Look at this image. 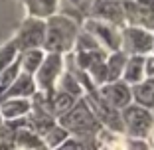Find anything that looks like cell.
Here are the masks:
<instances>
[{"mask_svg":"<svg viewBox=\"0 0 154 150\" xmlns=\"http://www.w3.org/2000/svg\"><path fill=\"white\" fill-rule=\"evenodd\" d=\"M127 57H128V55L125 54L122 50L107 54V59H105V77H107V83L121 81V79H122V71H125Z\"/></svg>","mask_w":154,"mask_h":150,"instance_id":"5bb4252c","label":"cell"},{"mask_svg":"<svg viewBox=\"0 0 154 150\" xmlns=\"http://www.w3.org/2000/svg\"><path fill=\"white\" fill-rule=\"evenodd\" d=\"M95 0H59V8L57 14L61 16H67L73 22H77L81 26L91 14V6H93Z\"/></svg>","mask_w":154,"mask_h":150,"instance_id":"30bf717a","label":"cell"},{"mask_svg":"<svg viewBox=\"0 0 154 150\" xmlns=\"http://www.w3.org/2000/svg\"><path fill=\"white\" fill-rule=\"evenodd\" d=\"M154 77V54L144 55V79Z\"/></svg>","mask_w":154,"mask_h":150,"instance_id":"cb8c5ba5","label":"cell"},{"mask_svg":"<svg viewBox=\"0 0 154 150\" xmlns=\"http://www.w3.org/2000/svg\"><path fill=\"white\" fill-rule=\"evenodd\" d=\"M121 124L122 132L131 138L148 140L150 130L154 127V113L150 109H144L140 105L131 103L128 107L121 111Z\"/></svg>","mask_w":154,"mask_h":150,"instance_id":"3957f363","label":"cell"},{"mask_svg":"<svg viewBox=\"0 0 154 150\" xmlns=\"http://www.w3.org/2000/svg\"><path fill=\"white\" fill-rule=\"evenodd\" d=\"M18 75H20V63H18V59H16L12 65H8L4 71H0V99L4 97V93L10 89V85L16 81Z\"/></svg>","mask_w":154,"mask_h":150,"instance_id":"44dd1931","label":"cell"},{"mask_svg":"<svg viewBox=\"0 0 154 150\" xmlns=\"http://www.w3.org/2000/svg\"><path fill=\"white\" fill-rule=\"evenodd\" d=\"M69 138V134H67V130H65L63 127H59L57 123L54 124V127L50 128V130L45 132L44 136H42V142H44V146L48 150H55L57 146H61L65 140Z\"/></svg>","mask_w":154,"mask_h":150,"instance_id":"ffe728a7","label":"cell"},{"mask_svg":"<svg viewBox=\"0 0 154 150\" xmlns=\"http://www.w3.org/2000/svg\"><path fill=\"white\" fill-rule=\"evenodd\" d=\"M81 28L95 38L97 44H99L107 54H111V51H121V28L119 26H113V24L97 20V18H87L85 22L81 24Z\"/></svg>","mask_w":154,"mask_h":150,"instance_id":"8992f818","label":"cell"},{"mask_svg":"<svg viewBox=\"0 0 154 150\" xmlns=\"http://www.w3.org/2000/svg\"><path fill=\"white\" fill-rule=\"evenodd\" d=\"M138 6H154V0H134Z\"/></svg>","mask_w":154,"mask_h":150,"instance_id":"484cf974","label":"cell"},{"mask_svg":"<svg viewBox=\"0 0 154 150\" xmlns=\"http://www.w3.org/2000/svg\"><path fill=\"white\" fill-rule=\"evenodd\" d=\"M65 71V57L59 54H45L40 69L34 73L38 91L42 93H51L55 89V83Z\"/></svg>","mask_w":154,"mask_h":150,"instance_id":"5b68a950","label":"cell"},{"mask_svg":"<svg viewBox=\"0 0 154 150\" xmlns=\"http://www.w3.org/2000/svg\"><path fill=\"white\" fill-rule=\"evenodd\" d=\"M45 57L44 50H28V51H20L18 54V63H20V71L28 73V75H34V73L40 69L42 61Z\"/></svg>","mask_w":154,"mask_h":150,"instance_id":"ac0fdd59","label":"cell"},{"mask_svg":"<svg viewBox=\"0 0 154 150\" xmlns=\"http://www.w3.org/2000/svg\"><path fill=\"white\" fill-rule=\"evenodd\" d=\"M148 144H150V146H154V127H152V130H150V136H148Z\"/></svg>","mask_w":154,"mask_h":150,"instance_id":"4316f807","label":"cell"},{"mask_svg":"<svg viewBox=\"0 0 154 150\" xmlns=\"http://www.w3.org/2000/svg\"><path fill=\"white\" fill-rule=\"evenodd\" d=\"M18 46V51L28 50H44V40H45V20L26 16L20 24L16 36L12 38Z\"/></svg>","mask_w":154,"mask_h":150,"instance_id":"277c9868","label":"cell"},{"mask_svg":"<svg viewBox=\"0 0 154 150\" xmlns=\"http://www.w3.org/2000/svg\"><path fill=\"white\" fill-rule=\"evenodd\" d=\"M97 91H99V95L103 97L105 103H109L111 107L117 109V111H122L125 107H128V105L132 103L131 85L125 83L122 79L121 81H113V83H105V85H101Z\"/></svg>","mask_w":154,"mask_h":150,"instance_id":"9c48e42d","label":"cell"},{"mask_svg":"<svg viewBox=\"0 0 154 150\" xmlns=\"http://www.w3.org/2000/svg\"><path fill=\"white\" fill-rule=\"evenodd\" d=\"M121 50L127 55L152 54V32L138 26L121 28Z\"/></svg>","mask_w":154,"mask_h":150,"instance_id":"52a82bcc","label":"cell"},{"mask_svg":"<svg viewBox=\"0 0 154 150\" xmlns=\"http://www.w3.org/2000/svg\"><path fill=\"white\" fill-rule=\"evenodd\" d=\"M81 26L73 22L67 16L54 14L45 20V40H44V51L45 54H59L67 55L75 47V40Z\"/></svg>","mask_w":154,"mask_h":150,"instance_id":"6da1fadb","label":"cell"},{"mask_svg":"<svg viewBox=\"0 0 154 150\" xmlns=\"http://www.w3.org/2000/svg\"><path fill=\"white\" fill-rule=\"evenodd\" d=\"M36 150H48V148H45V146H40V148H36Z\"/></svg>","mask_w":154,"mask_h":150,"instance_id":"f1b7e54d","label":"cell"},{"mask_svg":"<svg viewBox=\"0 0 154 150\" xmlns=\"http://www.w3.org/2000/svg\"><path fill=\"white\" fill-rule=\"evenodd\" d=\"M142 79H144V55H128L122 71V81L132 87Z\"/></svg>","mask_w":154,"mask_h":150,"instance_id":"9a60e30c","label":"cell"},{"mask_svg":"<svg viewBox=\"0 0 154 150\" xmlns=\"http://www.w3.org/2000/svg\"><path fill=\"white\" fill-rule=\"evenodd\" d=\"M150 150H154V146H150Z\"/></svg>","mask_w":154,"mask_h":150,"instance_id":"f546056e","label":"cell"},{"mask_svg":"<svg viewBox=\"0 0 154 150\" xmlns=\"http://www.w3.org/2000/svg\"><path fill=\"white\" fill-rule=\"evenodd\" d=\"M55 150H99L95 138H89V140H81V138H73L69 136L67 140L61 146H57Z\"/></svg>","mask_w":154,"mask_h":150,"instance_id":"603a6c76","label":"cell"},{"mask_svg":"<svg viewBox=\"0 0 154 150\" xmlns=\"http://www.w3.org/2000/svg\"><path fill=\"white\" fill-rule=\"evenodd\" d=\"M36 91H38V87H36V81H34V75H28V73L20 71V75L10 85V89L4 93L2 99H32L36 95Z\"/></svg>","mask_w":154,"mask_h":150,"instance_id":"7c38bea8","label":"cell"},{"mask_svg":"<svg viewBox=\"0 0 154 150\" xmlns=\"http://www.w3.org/2000/svg\"><path fill=\"white\" fill-rule=\"evenodd\" d=\"M89 18H97L103 22H109L113 26L125 28V0H95L91 6Z\"/></svg>","mask_w":154,"mask_h":150,"instance_id":"ba28073f","label":"cell"},{"mask_svg":"<svg viewBox=\"0 0 154 150\" xmlns=\"http://www.w3.org/2000/svg\"><path fill=\"white\" fill-rule=\"evenodd\" d=\"M152 113H154V109H152Z\"/></svg>","mask_w":154,"mask_h":150,"instance_id":"4dcf8cb0","label":"cell"},{"mask_svg":"<svg viewBox=\"0 0 154 150\" xmlns=\"http://www.w3.org/2000/svg\"><path fill=\"white\" fill-rule=\"evenodd\" d=\"M77 103L75 97L67 95V93H61V91H51L50 93V113L51 117L57 121L59 117H63L73 105Z\"/></svg>","mask_w":154,"mask_h":150,"instance_id":"e0dca14e","label":"cell"},{"mask_svg":"<svg viewBox=\"0 0 154 150\" xmlns=\"http://www.w3.org/2000/svg\"><path fill=\"white\" fill-rule=\"evenodd\" d=\"M152 54H154V32H152Z\"/></svg>","mask_w":154,"mask_h":150,"instance_id":"83f0119b","label":"cell"},{"mask_svg":"<svg viewBox=\"0 0 154 150\" xmlns=\"http://www.w3.org/2000/svg\"><path fill=\"white\" fill-rule=\"evenodd\" d=\"M131 93H132V103L134 105H140L144 109H154V77L148 79H142L140 83L131 87Z\"/></svg>","mask_w":154,"mask_h":150,"instance_id":"4fadbf2b","label":"cell"},{"mask_svg":"<svg viewBox=\"0 0 154 150\" xmlns=\"http://www.w3.org/2000/svg\"><path fill=\"white\" fill-rule=\"evenodd\" d=\"M18 46L14 40H8L4 46H0V71H4L8 65H12L18 59Z\"/></svg>","mask_w":154,"mask_h":150,"instance_id":"7402d4cb","label":"cell"},{"mask_svg":"<svg viewBox=\"0 0 154 150\" xmlns=\"http://www.w3.org/2000/svg\"><path fill=\"white\" fill-rule=\"evenodd\" d=\"M57 124L63 127L67 130L69 136L73 138H81V140H89V138H97L101 127V123L97 121V117L93 115L91 107L87 105V101L77 99V103L73 105L71 109L63 115V117L57 118Z\"/></svg>","mask_w":154,"mask_h":150,"instance_id":"7a4b0ae2","label":"cell"},{"mask_svg":"<svg viewBox=\"0 0 154 150\" xmlns=\"http://www.w3.org/2000/svg\"><path fill=\"white\" fill-rule=\"evenodd\" d=\"M54 91L67 93V95L75 97V99H81V97H83V87H81V83L77 81V77L73 75L71 71H67V69H65V71L61 73V77L57 79Z\"/></svg>","mask_w":154,"mask_h":150,"instance_id":"d6986e66","label":"cell"},{"mask_svg":"<svg viewBox=\"0 0 154 150\" xmlns=\"http://www.w3.org/2000/svg\"><path fill=\"white\" fill-rule=\"evenodd\" d=\"M32 111V99H2L0 101V117L2 121H18L26 118Z\"/></svg>","mask_w":154,"mask_h":150,"instance_id":"8fae6325","label":"cell"},{"mask_svg":"<svg viewBox=\"0 0 154 150\" xmlns=\"http://www.w3.org/2000/svg\"><path fill=\"white\" fill-rule=\"evenodd\" d=\"M131 138V136H128ZM128 150H150L148 140H140V138H131V148Z\"/></svg>","mask_w":154,"mask_h":150,"instance_id":"d4e9b609","label":"cell"},{"mask_svg":"<svg viewBox=\"0 0 154 150\" xmlns=\"http://www.w3.org/2000/svg\"><path fill=\"white\" fill-rule=\"evenodd\" d=\"M24 4H26L28 16L48 20L50 16L57 14L59 0H24Z\"/></svg>","mask_w":154,"mask_h":150,"instance_id":"2e32d148","label":"cell"}]
</instances>
